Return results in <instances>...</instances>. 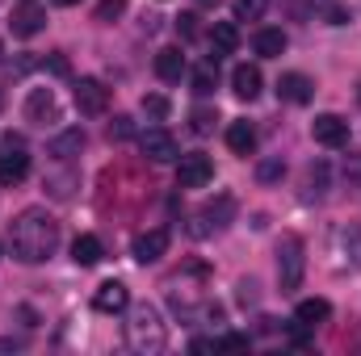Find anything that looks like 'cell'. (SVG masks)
Instances as JSON below:
<instances>
[{
	"instance_id": "5bb4252c",
	"label": "cell",
	"mask_w": 361,
	"mask_h": 356,
	"mask_svg": "<svg viewBox=\"0 0 361 356\" xmlns=\"http://www.w3.org/2000/svg\"><path fill=\"white\" fill-rule=\"evenodd\" d=\"M42 25H47V8H38L34 0H25V8L13 13V34L17 38H34Z\"/></svg>"
},
{
	"instance_id": "b9f144b4",
	"label": "cell",
	"mask_w": 361,
	"mask_h": 356,
	"mask_svg": "<svg viewBox=\"0 0 361 356\" xmlns=\"http://www.w3.org/2000/svg\"><path fill=\"white\" fill-rule=\"evenodd\" d=\"M0 105H4V92H0Z\"/></svg>"
},
{
	"instance_id": "ba28073f",
	"label": "cell",
	"mask_w": 361,
	"mask_h": 356,
	"mask_svg": "<svg viewBox=\"0 0 361 356\" xmlns=\"http://www.w3.org/2000/svg\"><path fill=\"white\" fill-rule=\"evenodd\" d=\"M25 117H30L34 126H47V122H55V117H59L55 92H51V89H30V96H25Z\"/></svg>"
},
{
	"instance_id": "3957f363",
	"label": "cell",
	"mask_w": 361,
	"mask_h": 356,
	"mask_svg": "<svg viewBox=\"0 0 361 356\" xmlns=\"http://www.w3.org/2000/svg\"><path fill=\"white\" fill-rule=\"evenodd\" d=\"M302 272H307V248L298 235H281L277 243V285L281 293H294L302 285Z\"/></svg>"
},
{
	"instance_id": "2e32d148",
	"label": "cell",
	"mask_w": 361,
	"mask_h": 356,
	"mask_svg": "<svg viewBox=\"0 0 361 356\" xmlns=\"http://www.w3.org/2000/svg\"><path fill=\"white\" fill-rule=\"evenodd\" d=\"M231 89H235L240 101H257V96H261V68L240 63V68L231 72Z\"/></svg>"
},
{
	"instance_id": "74e56055",
	"label": "cell",
	"mask_w": 361,
	"mask_h": 356,
	"mask_svg": "<svg viewBox=\"0 0 361 356\" xmlns=\"http://www.w3.org/2000/svg\"><path fill=\"white\" fill-rule=\"evenodd\" d=\"M189 348H193V352H210V348H219V344H214V340H193Z\"/></svg>"
},
{
	"instance_id": "44dd1931",
	"label": "cell",
	"mask_w": 361,
	"mask_h": 356,
	"mask_svg": "<svg viewBox=\"0 0 361 356\" xmlns=\"http://www.w3.org/2000/svg\"><path fill=\"white\" fill-rule=\"evenodd\" d=\"M286 42H290V38H286L281 30H261V34L252 38V51H257L261 59H277V55L286 51Z\"/></svg>"
},
{
	"instance_id": "7bdbcfd3",
	"label": "cell",
	"mask_w": 361,
	"mask_h": 356,
	"mask_svg": "<svg viewBox=\"0 0 361 356\" xmlns=\"http://www.w3.org/2000/svg\"><path fill=\"white\" fill-rule=\"evenodd\" d=\"M0 55H4V42H0Z\"/></svg>"
},
{
	"instance_id": "7402d4cb",
	"label": "cell",
	"mask_w": 361,
	"mask_h": 356,
	"mask_svg": "<svg viewBox=\"0 0 361 356\" xmlns=\"http://www.w3.org/2000/svg\"><path fill=\"white\" fill-rule=\"evenodd\" d=\"M214 84H219V55L193 68V92H197V96H210Z\"/></svg>"
},
{
	"instance_id": "484cf974",
	"label": "cell",
	"mask_w": 361,
	"mask_h": 356,
	"mask_svg": "<svg viewBox=\"0 0 361 356\" xmlns=\"http://www.w3.org/2000/svg\"><path fill=\"white\" fill-rule=\"evenodd\" d=\"M265 8H269V0H235V21H257V17H265Z\"/></svg>"
},
{
	"instance_id": "7a4b0ae2",
	"label": "cell",
	"mask_w": 361,
	"mask_h": 356,
	"mask_svg": "<svg viewBox=\"0 0 361 356\" xmlns=\"http://www.w3.org/2000/svg\"><path fill=\"white\" fill-rule=\"evenodd\" d=\"M164 344H169V327H164L160 310H156L152 302L130 306V319H126V348L139 352V356H156V352H164Z\"/></svg>"
},
{
	"instance_id": "ffe728a7",
	"label": "cell",
	"mask_w": 361,
	"mask_h": 356,
	"mask_svg": "<svg viewBox=\"0 0 361 356\" xmlns=\"http://www.w3.org/2000/svg\"><path fill=\"white\" fill-rule=\"evenodd\" d=\"M101 239L97 235H76V243H72V260L80 268H92V265H101Z\"/></svg>"
},
{
	"instance_id": "277c9868",
	"label": "cell",
	"mask_w": 361,
	"mask_h": 356,
	"mask_svg": "<svg viewBox=\"0 0 361 356\" xmlns=\"http://www.w3.org/2000/svg\"><path fill=\"white\" fill-rule=\"evenodd\" d=\"M210 180H214V164H210V155H202V151L180 155V164H177V184L180 189H206Z\"/></svg>"
},
{
	"instance_id": "9a60e30c",
	"label": "cell",
	"mask_w": 361,
	"mask_h": 356,
	"mask_svg": "<svg viewBox=\"0 0 361 356\" xmlns=\"http://www.w3.org/2000/svg\"><path fill=\"white\" fill-rule=\"evenodd\" d=\"M332 319V302L328 298H307V302H298V310H294V323H302V327H319V323H328Z\"/></svg>"
},
{
	"instance_id": "9c48e42d",
	"label": "cell",
	"mask_w": 361,
	"mask_h": 356,
	"mask_svg": "<svg viewBox=\"0 0 361 356\" xmlns=\"http://www.w3.org/2000/svg\"><path fill=\"white\" fill-rule=\"evenodd\" d=\"M164 252H169V231H164V227H152V231H143V235L135 239V260H139V265H156Z\"/></svg>"
},
{
	"instance_id": "8fae6325",
	"label": "cell",
	"mask_w": 361,
	"mask_h": 356,
	"mask_svg": "<svg viewBox=\"0 0 361 356\" xmlns=\"http://www.w3.org/2000/svg\"><path fill=\"white\" fill-rule=\"evenodd\" d=\"M277 96L290 101V105H307V101L315 96V80L302 76V72H286V76L277 80Z\"/></svg>"
},
{
	"instance_id": "f35d334b",
	"label": "cell",
	"mask_w": 361,
	"mask_h": 356,
	"mask_svg": "<svg viewBox=\"0 0 361 356\" xmlns=\"http://www.w3.org/2000/svg\"><path fill=\"white\" fill-rule=\"evenodd\" d=\"M0 352H17V344L13 340H0Z\"/></svg>"
},
{
	"instance_id": "60d3db41",
	"label": "cell",
	"mask_w": 361,
	"mask_h": 356,
	"mask_svg": "<svg viewBox=\"0 0 361 356\" xmlns=\"http://www.w3.org/2000/svg\"><path fill=\"white\" fill-rule=\"evenodd\" d=\"M51 4H59V8H72V4H80V0H51Z\"/></svg>"
},
{
	"instance_id": "5b68a950",
	"label": "cell",
	"mask_w": 361,
	"mask_h": 356,
	"mask_svg": "<svg viewBox=\"0 0 361 356\" xmlns=\"http://www.w3.org/2000/svg\"><path fill=\"white\" fill-rule=\"evenodd\" d=\"M72 96H76V109L80 113H89V117H101L105 109H109V89L101 84V80H76V89H72Z\"/></svg>"
},
{
	"instance_id": "e575fe53",
	"label": "cell",
	"mask_w": 361,
	"mask_h": 356,
	"mask_svg": "<svg viewBox=\"0 0 361 356\" xmlns=\"http://www.w3.org/2000/svg\"><path fill=\"white\" fill-rule=\"evenodd\" d=\"M219 348H227V352H244V348H248V336H223Z\"/></svg>"
},
{
	"instance_id": "f1b7e54d",
	"label": "cell",
	"mask_w": 361,
	"mask_h": 356,
	"mask_svg": "<svg viewBox=\"0 0 361 356\" xmlns=\"http://www.w3.org/2000/svg\"><path fill=\"white\" fill-rule=\"evenodd\" d=\"M130 134H135V122H130L126 113H118V117L109 122V139H118V143H122V139H130Z\"/></svg>"
},
{
	"instance_id": "f546056e",
	"label": "cell",
	"mask_w": 361,
	"mask_h": 356,
	"mask_svg": "<svg viewBox=\"0 0 361 356\" xmlns=\"http://www.w3.org/2000/svg\"><path fill=\"white\" fill-rule=\"evenodd\" d=\"M47 184H51V193H55V197H68V193H72V184H76V177H72V172H68V177H51Z\"/></svg>"
},
{
	"instance_id": "83f0119b",
	"label": "cell",
	"mask_w": 361,
	"mask_h": 356,
	"mask_svg": "<svg viewBox=\"0 0 361 356\" xmlns=\"http://www.w3.org/2000/svg\"><path fill=\"white\" fill-rule=\"evenodd\" d=\"M214 122H219V113H214V109H193V130H197V134H210V130H214Z\"/></svg>"
},
{
	"instance_id": "d4e9b609",
	"label": "cell",
	"mask_w": 361,
	"mask_h": 356,
	"mask_svg": "<svg viewBox=\"0 0 361 356\" xmlns=\"http://www.w3.org/2000/svg\"><path fill=\"white\" fill-rule=\"evenodd\" d=\"M143 113L156 117V122H164V117L173 113V101H169L164 92H147V96H143Z\"/></svg>"
},
{
	"instance_id": "4fadbf2b",
	"label": "cell",
	"mask_w": 361,
	"mask_h": 356,
	"mask_svg": "<svg viewBox=\"0 0 361 356\" xmlns=\"http://www.w3.org/2000/svg\"><path fill=\"white\" fill-rule=\"evenodd\" d=\"M25 177H30L25 147H4V155H0V184H21Z\"/></svg>"
},
{
	"instance_id": "8d00e7d4",
	"label": "cell",
	"mask_w": 361,
	"mask_h": 356,
	"mask_svg": "<svg viewBox=\"0 0 361 356\" xmlns=\"http://www.w3.org/2000/svg\"><path fill=\"white\" fill-rule=\"evenodd\" d=\"M328 17H332V25H345V21H349V8H332Z\"/></svg>"
},
{
	"instance_id": "1f68e13d",
	"label": "cell",
	"mask_w": 361,
	"mask_h": 356,
	"mask_svg": "<svg viewBox=\"0 0 361 356\" xmlns=\"http://www.w3.org/2000/svg\"><path fill=\"white\" fill-rule=\"evenodd\" d=\"M311 189H315V193L328 189V164H311Z\"/></svg>"
},
{
	"instance_id": "ab89813d",
	"label": "cell",
	"mask_w": 361,
	"mask_h": 356,
	"mask_svg": "<svg viewBox=\"0 0 361 356\" xmlns=\"http://www.w3.org/2000/svg\"><path fill=\"white\" fill-rule=\"evenodd\" d=\"M197 8H219V0H193Z\"/></svg>"
},
{
	"instance_id": "603a6c76",
	"label": "cell",
	"mask_w": 361,
	"mask_h": 356,
	"mask_svg": "<svg viewBox=\"0 0 361 356\" xmlns=\"http://www.w3.org/2000/svg\"><path fill=\"white\" fill-rule=\"evenodd\" d=\"M210 38H214V51H219V55H231V51L240 46V30H235L231 21H214V25H210Z\"/></svg>"
},
{
	"instance_id": "d6a6232c",
	"label": "cell",
	"mask_w": 361,
	"mask_h": 356,
	"mask_svg": "<svg viewBox=\"0 0 361 356\" xmlns=\"http://www.w3.org/2000/svg\"><path fill=\"white\" fill-rule=\"evenodd\" d=\"M345 180L361 189V155H349V160H345Z\"/></svg>"
},
{
	"instance_id": "6da1fadb",
	"label": "cell",
	"mask_w": 361,
	"mask_h": 356,
	"mask_svg": "<svg viewBox=\"0 0 361 356\" xmlns=\"http://www.w3.org/2000/svg\"><path fill=\"white\" fill-rule=\"evenodd\" d=\"M8 248H13V256H17L21 265H42V260H51L55 248H59V222H55L47 210L30 205V210H21V214L13 218V227H8Z\"/></svg>"
},
{
	"instance_id": "30bf717a",
	"label": "cell",
	"mask_w": 361,
	"mask_h": 356,
	"mask_svg": "<svg viewBox=\"0 0 361 356\" xmlns=\"http://www.w3.org/2000/svg\"><path fill=\"white\" fill-rule=\"evenodd\" d=\"M92 306H97L101 314H118V310H126V306H130V289H126L122 281H105V285H97Z\"/></svg>"
},
{
	"instance_id": "836d02e7",
	"label": "cell",
	"mask_w": 361,
	"mask_h": 356,
	"mask_svg": "<svg viewBox=\"0 0 361 356\" xmlns=\"http://www.w3.org/2000/svg\"><path fill=\"white\" fill-rule=\"evenodd\" d=\"M122 4H126V0H101V8H97V21H109V17H118V13H122Z\"/></svg>"
},
{
	"instance_id": "52a82bcc",
	"label": "cell",
	"mask_w": 361,
	"mask_h": 356,
	"mask_svg": "<svg viewBox=\"0 0 361 356\" xmlns=\"http://www.w3.org/2000/svg\"><path fill=\"white\" fill-rule=\"evenodd\" d=\"M139 147H143V155H147L152 164H169V160H177V139H173L164 126L147 130V134L139 139Z\"/></svg>"
},
{
	"instance_id": "d6986e66",
	"label": "cell",
	"mask_w": 361,
	"mask_h": 356,
	"mask_svg": "<svg viewBox=\"0 0 361 356\" xmlns=\"http://www.w3.org/2000/svg\"><path fill=\"white\" fill-rule=\"evenodd\" d=\"M227 147H231L235 155H252V151H257V130H252L248 122H231V126H227Z\"/></svg>"
},
{
	"instance_id": "8992f818",
	"label": "cell",
	"mask_w": 361,
	"mask_h": 356,
	"mask_svg": "<svg viewBox=\"0 0 361 356\" xmlns=\"http://www.w3.org/2000/svg\"><path fill=\"white\" fill-rule=\"evenodd\" d=\"M311 139H315L319 147H345V143H349V122L336 117V113H319V117L311 122Z\"/></svg>"
},
{
	"instance_id": "cb8c5ba5",
	"label": "cell",
	"mask_w": 361,
	"mask_h": 356,
	"mask_svg": "<svg viewBox=\"0 0 361 356\" xmlns=\"http://www.w3.org/2000/svg\"><path fill=\"white\" fill-rule=\"evenodd\" d=\"M341 248H345L349 265L361 268V222H349V227H341Z\"/></svg>"
},
{
	"instance_id": "7c38bea8",
	"label": "cell",
	"mask_w": 361,
	"mask_h": 356,
	"mask_svg": "<svg viewBox=\"0 0 361 356\" xmlns=\"http://www.w3.org/2000/svg\"><path fill=\"white\" fill-rule=\"evenodd\" d=\"M231 214H235V201H231V197H219V201H210V205L202 210V222L193 227V235H210V231H223V227L231 222Z\"/></svg>"
},
{
	"instance_id": "4dcf8cb0",
	"label": "cell",
	"mask_w": 361,
	"mask_h": 356,
	"mask_svg": "<svg viewBox=\"0 0 361 356\" xmlns=\"http://www.w3.org/2000/svg\"><path fill=\"white\" fill-rule=\"evenodd\" d=\"M177 34H180V38H197V17H193V13L177 17Z\"/></svg>"
},
{
	"instance_id": "ac0fdd59",
	"label": "cell",
	"mask_w": 361,
	"mask_h": 356,
	"mask_svg": "<svg viewBox=\"0 0 361 356\" xmlns=\"http://www.w3.org/2000/svg\"><path fill=\"white\" fill-rule=\"evenodd\" d=\"M80 151H85V130H80V126H72V130H63V134L51 139V155H55V160H72V155H80Z\"/></svg>"
},
{
	"instance_id": "e0dca14e",
	"label": "cell",
	"mask_w": 361,
	"mask_h": 356,
	"mask_svg": "<svg viewBox=\"0 0 361 356\" xmlns=\"http://www.w3.org/2000/svg\"><path fill=\"white\" fill-rule=\"evenodd\" d=\"M156 76L169 80V84H177L180 76H185V55H180V46H164V51L156 55Z\"/></svg>"
},
{
	"instance_id": "4316f807",
	"label": "cell",
	"mask_w": 361,
	"mask_h": 356,
	"mask_svg": "<svg viewBox=\"0 0 361 356\" xmlns=\"http://www.w3.org/2000/svg\"><path fill=\"white\" fill-rule=\"evenodd\" d=\"M286 177V164H281V160H261V164H257V180H261V184H273V180H281Z\"/></svg>"
},
{
	"instance_id": "d590c367",
	"label": "cell",
	"mask_w": 361,
	"mask_h": 356,
	"mask_svg": "<svg viewBox=\"0 0 361 356\" xmlns=\"http://www.w3.org/2000/svg\"><path fill=\"white\" fill-rule=\"evenodd\" d=\"M47 68H51V72H55V76H68V72H72V68H68V59H63V55H51V59H47Z\"/></svg>"
}]
</instances>
